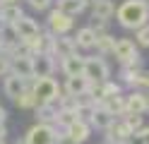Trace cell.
<instances>
[{
  "label": "cell",
  "instance_id": "32",
  "mask_svg": "<svg viewBox=\"0 0 149 144\" xmlns=\"http://www.w3.org/2000/svg\"><path fill=\"white\" fill-rule=\"evenodd\" d=\"M5 137H7V127L0 125V144H5Z\"/></svg>",
  "mask_w": 149,
  "mask_h": 144
},
{
  "label": "cell",
  "instance_id": "17",
  "mask_svg": "<svg viewBox=\"0 0 149 144\" xmlns=\"http://www.w3.org/2000/svg\"><path fill=\"white\" fill-rule=\"evenodd\" d=\"M113 15H116L113 0H94V5H91V17H99V19H104V22H108Z\"/></svg>",
  "mask_w": 149,
  "mask_h": 144
},
{
  "label": "cell",
  "instance_id": "25",
  "mask_svg": "<svg viewBox=\"0 0 149 144\" xmlns=\"http://www.w3.org/2000/svg\"><path fill=\"white\" fill-rule=\"evenodd\" d=\"M123 122H125L127 127H130L132 137H135V134H137L139 130L144 127V120H142V115H125V118H123Z\"/></svg>",
  "mask_w": 149,
  "mask_h": 144
},
{
  "label": "cell",
  "instance_id": "16",
  "mask_svg": "<svg viewBox=\"0 0 149 144\" xmlns=\"http://www.w3.org/2000/svg\"><path fill=\"white\" fill-rule=\"evenodd\" d=\"M26 89V82L24 79H19V77H17V74H7L5 77V82H3V91H5V96H10V99L15 101L17 99V96H19L22 91Z\"/></svg>",
  "mask_w": 149,
  "mask_h": 144
},
{
  "label": "cell",
  "instance_id": "23",
  "mask_svg": "<svg viewBox=\"0 0 149 144\" xmlns=\"http://www.w3.org/2000/svg\"><path fill=\"white\" fill-rule=\"evenodd\" d=\"M72 122H77L74 111H58V115H55V127H63V132H65Z\"/></svg>",
  "mask_w": 149,
  "mask_h": 144
},
{
  "label": "cell",
  "instance_id": "18",
  "mask_svg": "<svg viewBox=\"0 0 149 144\" xmlns=\"http://www.w3.org/2000/svg\"><path fill=\"white\" fill-rule=\"evenodd\" d=\"M113 46H116V36H111L108 31H106V34H96V43H94V48H96L99 58L113 55Z\"/></svg>",
  "mask_w": 149,
  "mask_h": 144
},
{
  "label": "cell",
  "instance_id": "11",
  "mask_svg": "<svg viewBox=\"0 0 149 144\" xmlns=\"http://www.w3.org/2000/svg\"><path fill=\"white\" fill-rule=\"evenodd\" d=\"M123 101H125V113L127 115H142L147 113V96L142 91H130L123 96Z\"/></svg>",
  "mask_w": 149,
  "mask_h": 144
},
{
  "label": "cell",
  "instance_id": "13",
  "mask_svg": "<svg viewBox=\"0 0 149 144\" xmlns=\"http://www.w3.org/2000/svg\"><path fill=\"white\" fill-rule=\"evenodd\" d=\"M12 26H15V31L19 34V38H22V41H24V38H31V36H36V34L41 31V29H39V22H36L34 17H29V15L19 17Z\"/></svg>",
  "mask_w": 149,
  "mask_h": 144
},
{
  "label": "cell",
  "instance_id": "15",
  "mask_svg": "<svg viewBox=\"0 0 149 144\" xmlns=\"http://www.w3.org/2000/svg\"><path fill=\"white\" fill-rule=\"evenodd\" d=\"M113 122H116V118L104 108V106H94V115H91V120H89L91 127H96V130H104V132H106Z\"/></svg>",
  "mask_w": 149,
  "mask_h": 144
},
{
  "label": "cell",
  "instance_id": "10",
  "mask_svg": "<svg viewBox=\"0 0 149 144\" xmlns=\"http://www.w3.org/2000/svg\"><path fill=\"white\" fill-rule=\"evenodd\" d=\"M89 79L84 74H79V77H68L65 79V96H72V99H82V96H87L89 91Z\"/></svg>",
  "mask_w": 149,
  "mask_h": 144
},
{
  "label": "cell",
  "instance_id": "28",
  "mask_svg": "<svg viewBox=\"0 0 149 144\" xmlns=\"http://www.w3.org/2000/svg\"><path fill=\"white\" fill-rule=\"evenodd\" d=\"M137 43L149 48V24H147V26H142V29H137Z\"/></svg>",
  "mask_w": 149,
  "mask_h": 144
},
{
  "label": "cell",
  "instance_id": "2",
  "mask_svg": "<svg viewBox=\"0 0 149 144\" xmlns=\"http://www.w3.org/2000/svg\"><path fill=\"white\" fill-rule=\"evenodd\" d=\"M31 91L36 96V103L39 106H46V103H53L63 96V89L60 84L53 79V77H41V79H34L31 82Z\"/></svg>",
  "mask_w": 149,
  "mask_h": 144
},
{
  "label": "cell",
  "instance_id": "20",
  "mask_svg": "<svg viewBox=\"0 0 149 144\" xmlns=\"http://www.w3.org/2000/svg\"><path fill=\"white\" fill-rule=\"evenodd\" d=\"M74 38V46L77 48H84V51H89V48H94V43H96V34L91 31L89 26H82L77 34L72 36Z\"/></svg>",
  "mask_w": 149,
  "mask_h": 144
},
{
  "label": "cell",
  "instance_id": "8",
  "mask_svg": "<svg viewBox=\"0 0 149 144\" xmlns=\"http://www.w3.org/2000/svg\"><path fill=\"white\" fill-rule=\"evenodd\" d=\"M31 65H34V79L53 77V72H55V58H53L51 53L34 55V58H31Z\"/></svg>",
  "mask_w": 149,
  "mask_h": 144
},
{
  "label": "cell",
  "instance_id": "14",
  "mask_svg": "<svg viewBox=\"0 0 149 144\" xmlns=\"http://www.w3.org/2000/svg\"><path fill=\"white\" fill-rule=\"evenodd\" d=\"M65 137H68L72 144H84L87 139H89V134H91V125H87V122H72L68 130L63 132Z\"/></svg>",
  "mask_w": 149,
  "mask_h": 144
},
{
  "label": "cell",
  "instance_id": "33",
  "mask_svg": "<svg viewBox=\"0 0 149 144\" xmlns=\"http://www.w3.org/2000/svg\"><path fill=\"white\" fill-rule=\"evenodd\" d=\"M5 118H7V111L0 106V125H5Z\"/></svg>",
  "mask_w": 149,
  "mask_h": 144
},
{
  "label": "cell",
  "instance_id": "30",
  "mask_svg": "<svg viewBox=\"0 0 149 144\" xmlns=\"http://www.w3.org/2000/svg\"><path fill=\"white\" fill-rule=\"evenodd\" d=\"M3 74H10V58L0 53V77Z\"/></svg>",
  "mask_w": 149,
  "mask_h": 144
},
{
  "label": "cell",
  "instance_id": "12",
  "mask_svg": "<svg viewBox=\"0 0 149 144\" xmlns=\"http://www.w3.org/2000/svg\"><path fill=\"white\" fill-rule=\"evenodd\" d=\"M60 70L65 77H79L82 72H84V55L74 53L70 58H63L60 60Z\"/></svg>",
  "mask_w": 149,
  "mask_h": 144
},
{
  "label": "cell",
  "instance_id": "24",
  "mask_svg": "<svg viewBox=\"0 0 149 144\" xmlns=\"http://www.w3.org/2000/svg\"><path fill=\"white\" fill-rule=\"evenodd\" d=\"M101 94H104V99H111V96H120V94H123V86H120L118 82H104V84H101ZM101 106V103H99Z\"/></svg>",
  "mask_w": 149,
  "mask_h": 144
},
{
  "label": "cell",
  "instance_id": "27",
  "mask_svg": "<svg viewBox=\"0 0 149 144\" xmlns=\"http://www.w3.org/2000/svg\"><path fill=\"white\" fill-rule=\"evenodd\" d=\"M106 26H108V22H104V19H99V17H91V31L94 34H106Z\"/></svg>",
  "mask_w": 149,
  "mask_h": 144
},
{
  "label": "cell",
  "instance_id": "1",
  "mask_svg": "<svg viewBox=\"0 0 149 144\" xmlns=\"http://www.w3.org/2000/svg\"><path fill=\"white\" fill-rule=\"evenodd\" d=\"M118 24L123 29H142L149 22V0H125L116 10Z\"/></svg>",
  "mask_w": 149,
  "mask_h": 144
},
{
  "label": "cell",
  "instance_id": "3",
  "mask_svg": "<svg viewBox=\"0 0 149 144\" xmlns=\"http://www.w3.org/2000/svg\"><path fill=\"white\" fill-rule=\"evenodd\" d=\"M82 74L89 79V84H104L111 79V67L104 58L89 55V58H84V72Z\"/></svg>",
  "mask_w": 149,
  "mask_h": 144
},
{
  "label": "cell",
  "instance_id": "26",
  "mask_svg": "<svg viewBox=\"0 0 149 144\" xmlns=\"http://www.w3.org/2000/svg\"><path fill=\"white\" fill-rule=\"evenodd\" d=\"M137 67H123L120 70V77H123V82L127 84V86H135V79H137Z\"/></svg>",
  "mask_w": 149,
  "mask_h": 144
},
{
  "label": "cell",
  "instance_id": "4",
  "mask_svg": "<svg viewBox=\"0 0 149 144\" xmlns=\"http://www.w3.org/2000/svg\"><path fill=\"white\" fill-rule=\"evenodd\" d=\"M113 55L118 58V63L123 67H137L139 65V51L135 48V43L130 38H116Z\"/></svg>",
  "mask_w": 149,
  "mask_h": 144
},
{
  "label": "cell",
  "instance_id": "22",
  "mask_svg": "<svg viewBox=\"0 0 149 144\" xmlns=\"http://www.w3.org/2000/svg\"><path fill=\"white\" fill-rule=\"evenodd\" d=\"M36 120H39L41 125H51V127H55V115H58V108H53L51 103L46 106H36Z\"/></svg>",
  "mask_w": 149,
  "mask_h": 144
},
{
  "label": "cell",
  "instance_id": "7",
  "mask_svg": "<svg viewBox=\"0 0 149 144\" xmlns=\"http://www.w3.org/2000/svg\"><path fill=\"white\" fill-rule=\"evenodd\" d=\"M10 72L17 74V77L24 79V82H31V79H34L31 58H29V55H10Z\"/></svg>",
  "mask_w": 149,
  "mask_h": 144
},
{
  "label": "cell",
  "instance_id": "19",
  "mask_svg": "<svg viewBox=\"0 0 149 144\" xmlns=\"http://www.w3.org/2000/svg\"><path fill=\"white\" fill-rule=\"evenodd\" d=\"M58 12H63V15H68V17H77V15H82L84 12V3H82V0H58Z\"/></svg>",
  "mask_w": 149,
  "mask_h": 144
},
{
  "label": "cell",
  "instance_id": "5",
  "mask_svg": "<svg viewBox=\"0 0 149 144\" xmlns=\"http://www.w3.org/2000/svg\"><path fill=\"white\" fill-rule=\"evenodd\" d=\"M24 142H26V144H55V142H58V130L51 127V125L36 122L34 127H29Z\"/></svg>",
  "mask_w": 149,
  "mask_h": 144
},
{
  "label": "cell",
  "instance_id": "31",
  "mask_svg": "<svg viewBox=\"0 0 149 144\" xmlns=\"http://www.w3.org/2000/svg\"><path fill=\"white\" fill-rule=\"evenodd\" d=\"M135 137H139V142H142V144H149V127H142Z\"/></svg>",
  "mask_w": 149,
  "mask_h": 144
},
{
  "label": "cell",
  "instance_id": "34",
  "mask_svg": "<svg viewBox=\"0 0 149 144\" xmlns=\"http://www.w3.org/2000/svg\"><path fill=\"white\" fill-rule=\"evenodd\" d=\"M0 5H19V0H0Z\"/></svg>",
  "mask_w": 149,
  "mask_h": 144
},
{
  "label": "cell",
  "instance_id": "29",
  "mask_svg": "<svg viewBox=\"0 0 149 144\" xmlns=\"http://www.w3.org/2000/svg\"><path fill=\"white\" fill-rule=\"evenodd\" d=\"M26 3H29L31 10H39V12H43V10H48V7H51L53 0H26Z\"/></svg>",
  "mask_w": 149,
  "mask_h": 144
},
{
  "label": "cell",
  "instance_id": "6",
  "mask_svg": "<svg viewBox=\"0 0 149 144\" xmlns=\"http://www.w3.org/2000/svg\"><path fill=\"white\" fill-rule=\"evenodd\" d=\"M72 26H74L72 17L58 12V10H51L48 12V34L51 36H68Z\"/></svg>",
  "mask_w": 149,
  "mask_h": 144
},
{
  "label": "cell",
  "instance_id": "21",
  "mask_svg": "<svg viewBox=\"0 0 149 144\" xmlns=\"http://www.w3.org/2000/svg\"><path fill=\"white\" fill-rule=\"evenodd\" d=\"M31 82H34V79H31ZM31 82H26V89L15 99V106H17V108H22V111H31V108H36V106H39V103H36L34 91H31Z\"/></svg>",
  "mask_w": 149,
  "mask_h": 144
},
{
  "label": "cell",
  "instance_id": "36",
  "mask_svg": "<svg viewBox=\"0 0 149 144\" xmlns=\"http://www.w3.org/2000/svg\"><path fill=\"white\" fill-rule=\"evenodd\" d=\"M144 96H147V111H149V91H147V94H144Z\"/></svg>",
  "mask_w": 149,
  "mask_h": 144
},
{
  "label": "cell",
  "instance_id": "9",
  "mask_svg": "<svg viewBox=\"0 0 149 144\" xmlns=\"http://www.w3.org/2000/svg\"><path fill=\"white\" fill-rule=\"evenodd\" d=\"M77 53V46H74V38L72 36H53V43H51V55L53 58H70Z\"/></svg>",
  "mask_w": 149,
  "mask_h": 144
},
{
  "label": "cell",
  "instance_id": "35",
  "mask_svg": "<svg viewBox=\"0 0 149 144\" xmlns=\"http://www.w3.org/2000/svg\"><path fill=\"white\" fill-rule=\"evenodd\" d=\"M84 3V7H89V5H94V0H82Z\"/></svg>",
  "mask_w": 149,
  "mask_h": 144
}]
</instances>
